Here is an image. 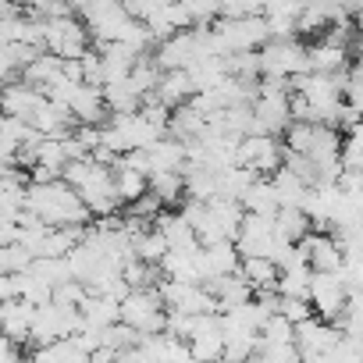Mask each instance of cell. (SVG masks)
Instances as JSON below:
<instances>
[{"label":"cell","mask_w":363,"mask_h":363,"mask_svg":"<svg viewBox=\"0 0 363 363\" xmlns=\"http://www.w3.org/2000/svg\"><path fill=\"white\" fill-rule=\"evenodd\" d=\"M26 211H33L47 225H89L93 221V211L82 203L79 189L68 186L65 178L29 182L26 186Z\"/></svg>","instance_id":"6da1fadb"},{"label":"cell","mask_w":363,"mask_h":363,"mask_svg":"<svg viewBox=\"0 0 363 363\" xmlns=\"http://www.w3.org/2000/svg\"><path fill=\"white\" fill-rule=\"evenodd\" d=\"M61 178L68 186L79 189L82 203L93 211V218H104V214H118L121 200L114 193V171L107 164H96L93 157H79V160H68Z\"/></svg>","instance_id":"7a4b0ae2"},{"label":"cell","mask_w":363,"mask_h":363,"mask_svg":"<svg viewBox=\"0 0 363 363\" xmlns=\"http://www.w3.org/2000/svg\"><path fill=\"white\" fill-rule=\"evenodd\" d=\"M211 40L218 54H232V50H260L271 40L267 18L264 15H239V18H214L211 26Z\"/></svg>","instance_id":"3957f363"},{"label":"cell","mask_w":363,"mask_h":363,"mask_svg":"<svg viewBox=\"0 0 363 363\" xmlns=\"http://www.w3.org/2000/svg\"><path fill=\"white\" fill-rule=\"evenodd\" d=\"M118 313H121V320L132 324L139 335L164 331V320H167V306H164L157 285H150V289H128L125 299L118 303Z\"/></svg>","instance_id":"277c9868"},{"label":"cell","mask_w":363,"mask_h":363,"mask_svg":"<svg viewBox=\"0 0 363 363\" xmlns=\"http://www.w3.org/2000/svg\"><path fill=\"white\" fill-rule=\"evenodd\" d=\"M257 54H260V75L267 79H292L299 72H310L306 47L296 36H271Z\"/></svg>","instance_id":"5b68a950"},{"label":"cell","mask_w":363,"mask_h":363,"mask_svg":"<svg viewBox=\"0 0 363 363\" xmlns=\"http://www.w3.org/2000/svg\"><path fill=\"white\" fill-rule=\"evenodd\" d=\"M79 328H82V310H79V306H65V303H57V299H47V303H40L36 313H33L29 342H33V349H36V345H47V342L61 338V335H75Z\"/></svg>","instance_id":"8992f818"},{"label":"cell","mask_w":363,"mask_h":363,"mask_svg":"<svg viewBox=\"0 0 363 363\" xmlns=\"http://www.w3.org/2000/svg\"><path fill=\"white\" fill-rule=\"evenodd\" d=\"M79 15H82V22H86V29L96 43H114L132 26L125 0H89V8H82Z\"/></svg>","instance_id":"52a82bcc"},{"label":"cell","mask_w":363,"mask_h":363,"mask_svg":"<svg viewBox=\"0 0 363 363\" xmlns=\"http://www.w3.org/2000/svg\"><path fill=\"white\" fill-rule=\"evenodd\" d=\"M157 292H160L167 310H182V313H211V310H218V299L203 281H182V278H164L160 274Z\"/></svg>","instance_id":"ba28073f"},{"label":"cell","mask_w":363,"mask_h":363,"mask_svg":"<svg viewBox=\"0 0 363 363\" xmlns=\"http://www.w3.org/2000/svg\"><path fill=\"white\" fill-rule=\"evenodd\" d=\"M93 36L86 29L82 18L72 15H57V18H47V33H43V47L50 54H61V57H82L89 50Z\"/></svg>","instance_id":"9c48e42d"},{"label":"cell","mask_w":363,"mask_h":363,"mask_svg":"<svg viewBox=\"0 0 363 363\" xmlns=\"http://www.w3.org/2000/svg\"><path fill=\"white\" fill-rule=\"evenodd\" d=\"M281 160H285V146L278 143V135H271V132H250V135L239 139L235 164L253 167L257 174H271L274 167H281Z\"/></svg>","instance_id":"30bf717a"},{"label":"cell","mask_w":363,"mask_h":363,"mask_svg":"<svg viewBox=\"0 0 363 363\" xmlns=\"http://www.w3.org/2000/svg\"><path fill=\"white\" fill-rule=\"evenodd\" d=\"M345 299H349V285L338 271H313L310 274V303H313L317 317L335 320L342 313Z\"/></svg>","instance_id":"8fae6325"},{"label":"cell","mask_w":363,"mask_h":363,"mask_svg":"<svg viewBox=\"0 0 363 363\" xmlns=\"http://www.w3.org/2000/svg\"><path fill=\"white\" fill-rule=\"evenodd\" d=\"M338 338V328L324 317H306L296 324V345H299V359H313V363H324L331 345Z\"/></svg>","instance_id":"7c38bea8"},{"label":"cell","mask_w":363,"mask_h":363,"mask_svg":"<svg viewBox=\"0 0 363 363\" xmlns=\"http://www.w3.org/2000/svg\"><path fill=\"white\" fill-rule=\"evenodd\" d=\"M235 246L242 257H271L274 250V221L267 214H250L242 218L239 225V235H235Z\"/></svg>","instance_id":"4fadbf2b"},{"label":"cell","mask_w":363,"mask_h":363,"mask_svg":"<svg viewBox=\"0 0 363 363\" xmlns=\"http://www.w3.org/2000/svg\"><path fill=\"white\" fill-rule=\"evenodd\" d=\"M296 246L303 250L310 271H338L342 260H345V253H342V246H338V239H335L331 232H313V228H310Z\"/></svg>","instance_id":"5bb4252c"},{"label":"cell","mask_w":363,"mask_h":363,"mask_svg":"<svg viewBox=\"0 0 363 363\" xmlns=\"http://www.w3.org/2000/svg\"><path fill=\"white\" fill-rule=\"evenodd\" d=\"M196 260H200V281L207 285V281H214V278H221V274H232V271H239V264H242V253H239V246H235L232 239H221V242L200 246Z\"/></svg>","instance_id":"9a60e30c"},{"label":"cell","mask_w":363,"mask_h":363,"mask_svg":"<svg viewBox=\"0 0 363 363\" xmlns=\"http://www.w3.org/2000/svg\"><path fill=\"white\" fill-rule=\"evenodd\" d=\"M43 104H47V93L40 86L26 82V79H15L8 86H0V111H4V114H15V118L29 121Z\"/></svg>","instance_id":"2e32d148"},{"label":"cell","mask_w":363,"mask_h":363,"mask_svg":"<svg viewBox=\"0 0 363 363\" xmlns=\"http://www.w3.org/2000/svg\"><path fill=\"white\" fill-rule=\"evenodd\" d=\"M33 313H36V303L15 296V299H4L0 303V331H4L11 342H29V328H33Z\"/></svg>","instance_id":"e0dca14e"},{"label":"cell","mask_w":363,"mask_h":363,"mask_svg":"<svg viewBox=\"0 0 363 363\" xmlns=\"http://www.w3.org/2000/svg\"><path fill=\"white\" fill-rule=\"evenodd\" d=\"M193 93H196L193 75H189L186 68H171V72H160V79H157L150 100H157V104H164V107H178V104H186Z\"/></svg>","instance_id":"ac0fdd59"},{"label":"cell","mask_w":363,"mask_h":363,"mask_svg":"<svg viewBox=\"0 0 363 363\" xmlns=\"http://www.w3.org/2000/svg\"><path fill=\"white\" fill-rule=\"evenodd\" d=\"M153 221H157L153 228L164 235L167 250H196V246H200L196 228L186 221V214H182V211H160Z\"/></svg>","instance_id":"d6986e66"},{"label":"cell","mask_w":363,"mask_h":363,"mask_svg":"<svg viewBox=\"0 0 363 363\" xmlns=\"http://www.w3.org/2000/svg\"><path fill=\"white\" fill-rule=\"evenodd\" d=\"M75 121L82 125H104V114H107V104H104V86H93V82H79L72 89V100H68Z\"/></svg>","instance_id":"ffe728a7"},{"label":"cell","mask_w":363,"mask_h":363,"mask_svg":"<svg viewBox=\"0 0 363 363\" xmlns=\"http://www.w3.org/2000/svg\"><path fill=\"white\" fill-rule=\"evenodd\" d=\"M146 150H150L153 171H186V164H189L186 143H182L178 135H171V132H164V135H160L157 143H150ZM153 171H150V174H153Z\"/></svg>","instance_id":"44dd1931"},{"label":"cell","mask_w":363,"mask_h":363,"mask_svg":"<svg viewBox=\"0 0 363 363\" xmlns=\"http://www.w3.org/2000/svg\"><path fill=\"white\" fill-rule=\"evenodd\" d=\"M306 65H310V72H345L349 68V43L320 36L313 47H306Z\"/></svg>","instance_id":"7402d4cb"},{"label":"cell","mask_w":363,"mask_h":363,"mask_svg":"<svg viewBox=\"0 0 363 363\" xmlns=\"http://www.w3.org/2000/svg\"><path fill=\"white\" fill-rule=\"evenodd\" d=\"M207 289L214 292V299H218V310H232V306H239V303H250V299H253V292H257L242 271L221 274V278L207 281Z\"/></svg>","instance_id":"603a6c76"},{"label":"cell","mask_w":363,"mask_h":363,"mask_svg":"<svg viewBox=\"0 0 363 363\" xmlns=\"http://www.w3.org/2000/svg\"><path fill=\"white\" fill-rule=\"evenodd\" d=\"M303 4H306V0H267L260 15L267 18L271 36H299L296 33V18H299Z\"/></svg>","instance_id":"cb8c5ba5"},{"label":"cell","mask_w":363,"mask_h":363,"mask_svg":"<svg viewBox=\"0 0 363 363\" xmlns=\"http://www.w3.org/2000/svg\"><path fill=\"white\" fill-rule=\"evenodd\" d=\"M79 310H82V328H89V331H104L107 324L121 320V313H118V299L100 296V292H89V296L79 303Z\"/></svg>","instance_id":"d4e9b609"},{"label":"cell","mask_w":363,"mask_h":363,"mask_svg":"<svg viewBox=\"0 0 363 363\" xmlns=\"http://www.w3.org/2000/svg\"><path fill=\"white\" fill-rule=\"evenodd\" d=\"M203 128H207V114H203L200 107H193L189 100H186V104H178V107H171L167 132H171V135H178L182 143H189V139L203 135Z\"/></svg>","instance_id":"484cf974"},{"label":"cell","mask_w":363,"mask_h":363,"mask_svg":"<svg viewBox=\"0 0 363 363\" xmlns=\"http://www.w3.org/2000/svg\"><path fill=\"white\" fill-rule=\"evenodd\" d=\"M267 178H271L274 196H278V203H281V207H303V200H306V189H310V186H306V182H303L292 167H285V164H281V167H274Z\"/></svg>","instance_id":"4316f807"},{"label":"cell","mask_w":363,"mask_h":363,"mask_svg":"<svg viewBox=\"0 0 363 363\" xmlns=\"http://www.w3.org/2000/svg\"><path fill=\"white\" fill-rule=\"evenodd\" d=\"M143 100H146V96L132 86L128 75L118 79V82H107V86H104V104H107L111 114H132V111L143 107Z\"/></svg>","instance_id":"83f0119b"},{"label":"cell","mask_w":363,"mask_h":363,"mask_svg":"<svg viewBox=\"0 0 363 363\" xmlns=\"http://www.w3.org/2000/svg\"><path fill=\"white\" fill-rule=\"evenodd\" d=\"M111 171H114V193H118V200H121L125 207H128L132 200H139V196L150 189V174H143V171L121 164V157H118V164H114Z\"/></svg>","instance_id":"f1b7e54d"},{"label":"cell","mask_w":363,"mask_h":363,"mask_svg":"<svg viewBox=\"0 0 363 363\" xmlns=\"http://www.w3.org/2000/svg\"><path fill=\"white\" fill-rule=\"evenodd\" d=\"M186 72L193 75V86H196V93H200V89H214V86H221V82L228 79L225 54H207V57H196V61H193Z\"/></svg>","instance_id":"f546056e"},{"label":"cell","mask_w":363,"mask_h":363,"mask_svg":"<svg viewBox=\"0 0 363 363\" xmlns=\"http://www.w3.org/2000/svg\"><path fill=\"white\" fill-rule=\"evenodd\" d=\"M271 221H274V239H285V242H299L313 228L303 207H278Z\"/></svg>","instance_id":"4dcf8cb0"},{"label":"cell","mask_w":363,"mask_h":363,"mask_svg":"<svg viewBox=\"0 0 363 363\" xmlns=\"http://www.w3.org/2000/svg\"><path fill=\"white\" fill-rule=\"evenodd\" d=\"M250 214H267V218H274V211L281 207L278 203V196H274V186H271V178L267 174H260L253 186L242 193V200H239Z\"/></svg>","instance_id":"1f68e13d"},{"label":"cell","mask_w":363,"mask_h":363,"mask_svg":"<svg viewBox=\"0 0 363 363\" xmlns=\"http://www.w3.org/2000/svg\"><path fill=\"white\" fill-rule=\"evenodd\" d=\"M150 193L164 207L182 203V196H186V174H182V171H153L150 174Z\"/></svg>","instance_id":"d6a6232c"},{"label":"cell","mask_w":363,"mask_h":363,"mask_svg":"<svg viewBox=\"0 0 363 363\" xmlns=\"http://www.w3.org/2000/svg\"><path fill=\"white\" fill-rule=\"evenodd\" d=\"M61 72H65V57H61V54L43 50L36 61H29V65L22 68V79H26V82H33V86H40V89H47Z\"/></svg>","instance_id":"836d02e7"},{"label":"cell","mask_w":363,"mask_h":363,"mask_svg":"<svg viewBox=\"0 0 363 363\" xmlns=\"http://www.w3.org/2000/svg\"><path fill=\"white\" fill-rule=\"evenodd\" d=\"M33 356L36 359H61V363H82V359H89V352L79 345L75 335H61V338H54L47 345H36Z\"/></svg>","instance_id":"e575fe53"},{"label":"cell","mask_w":363,"mask_h":363,"mask_svg":"<svg viewBox=\"0 0 363 363\" xmlns=\"http://www.w3.org/2000/svg\"><path fill=\"white\" fill-rule=\"evenodd\" d=\"M310 264H292V267H281L278 271V296H306L310 299Z\"/></svg>","instance_id":"d590c367"},{"label":"cell","mask_w":363,"mask_h":363,"mask_svg":"<svg viewBox=\"0 0 363 363\" xmlns=\"http://www.w3.org/2000/svg\"><path fill=\"white\" fill-rule=\"evenodd\" d=\"M239 271L250 278L253 289H274V281H278V264L271 257H242Z\"/></svg>","instance_id":"8d00e7d4"},{"label":"cell","mask_w":363,"mask_h":363,"mask_svg":"<svg viewBox=\"0 0 363 363\" xmlns=\"http://www.w3.org/2000/svg\"><path fill=\"white\" fill-rule=\"evenodd\" d=\"M342 167L363 171V118L342 132Z\"/></svg>","instance_id":"74e56055"},{"label":"cell","mask_w":363,"mask_h":363,"mask_svg":"<svg viewBox=\"0 0 363 363\" xmlns=\"http://www.w3.org/2000/svg\"><path fill=\"white\" fill-rule=\"evenodd\" d=\"M225 68L232 79H260V54L257 50H232V54H225Z\"/></svg>","instance_id":"f35d334b"},{"label":"cell","mask_w":363,"mask_h":363,"mask_svg":"<svg viewBox=\"0 0 363 363\" xmlns=\"http://www.w3.org/2000/svg\"><path fill=\"white\" fill-rule=\"evenodd\" d=\"M132 246H135V257L146 260V264H160V257L167 253V242H164V235L157 228H143Z\"/></svg>","instance_id":"ab89813d"},{"label":"cell","mask_w":363,"mask_h":363,"mask_svg":"<svg viewBox=\"0 0 363 363\" xmlns=\"http://www.w3.org/2000/svg\"><path fill=\"white\" fill-rule=\"evenodd\" d=\"M257 338H260V342H296V324H292L281 310H274V313L260 324Z\"/></svg>","instance_id":"60d3db41"},{"label":"cell","mask_w":363,"mask_h":363,"mask_svg":"<svg viewBox=\"0 0 363 363\" xmlns=\"http://www.w3.org/2000/svg\"><path fill=\"white\" fill-rule=\"evenodd\" d=\"M36 164H47V167L65 171V164H68L65 135H43V139H40V150H36Z\"/></svg>","instance_id":"b9f144b4"},{"label":"cell","mask_w":363,"mask_h":363,"mask_svg":"<svg viewBox=\"0 0 363 363\" xmlns=\"http://www.w3.org/2000/svg\"><path fill=\"white\" fill-rule=\"evenodd\" d=\"M328 359H335V363H363V335H345V331H338V338H335Z\"/></svg>","instance_id":"7bdbcfd3"},{"label":"cell","mask_w":363,"mask_h":363,"mask_svg":"<svg viewBox=\"0 0 363 363\" xmlns=\"http://www.w3.org/2000/svg\"><path fill=\"white\" fill-rule=\"evenodd\" d=\"M33 264V253L22 242H0V274H18Z\"/></svg>","instance_id":"ee69618b"},{"label":"cell","mask_w":363,"mask_h":363,"mask_svg":"<svg viewBox=\"0 0 363 363\" xmlns=\"http://www.w3.org/2000/svg\"><path fill=\"white\" fill-rule=\"evenodd\" d=\"M18 296L40 306V303L54 299V285H47V281H43L40 274H33V271H22V274H18Z\"/></svg>","instance_id":"f6af8a7d"},{"label":"cell","mask_w":363,"mask_h":363,"mask_svg":"<svg viewBox=\"0 0 363 363\" xmlns=\"http://www.w3.org/2000/svg\"><path fill=\"white\" fill-rule=\"evenodd\" d=\"M253 356H260V359H267V363H296V359H299V345H296V342H260V338H257Z\"/></svg>","instance_id":"bcb514c9"},{"label":"cell","mask_w":363,"mask_h":363,"mask_svg":"<svg viewBox=\"0 0 363 363\" xmlns=\"http://www.w3.org/2000/svg\"><path fill=\"white\" fill-rule=\"evenodd\" d=\"M135 338H139V331H135L132 324H125V320H114V324L104 328V342L118 349V359H121V352H125L128 345H135Z\"/></svg>","instance_id":"7dc6e473"},{"label":"cell","mask_w":363,"mask_h":363,"mask_svg":"<svg viewBox=\"0 0 363 363\" xmlns=\"http://www.w3.org/2000/svg\"><path fill=\"white\" fill-rule=\"evenodd\" d=\"M193 18V26H211L221 15V0H182Z\"/></svg>","instance_id":"c3c4849f"},{"label":"cell","mask_w":363,"mask_h":363,"mask_svg":"<svg viewBox=\"0 0 363 363\" xmlns=\"http://www.w3.org/2000/svg\"><path fill=\"white\" fill-rule=\"evenodd\" d=\"M278 310H281L292 324H299V320H306V317H313V313H317V310H313V303H310L306 296H281Z\"/></svg>","instance_id":"681fc988"},{"label":"cell","mask_w":363,"mask_h":363,"mask_svg":"<svg viewBox=\"0 0 363 363\" xmlns=\"http://www.w3.org/2000/svg\"><path fill=\"white\" fill-rule=\"evenodd\" d=\"M86 296H89V289H86V281H79V278H68V281L54 285V299L65 303V306H79Z\"/></svg>","instance_id":"f907efd6"},{"label":"cell","mask_w":363,"mask_h":363,"mask_svg":"<svg viewBox=\"0 0 363 363\" xmlns=\"http://www.w3.org/2000/svg\"><path fill=\"white\" fill-rule=\"evenodd\" d=\"M82 82L104 86V65H100V54L96 50H86L82 54Z\"/></svg>","instance_id":"816d5d0a"},{"label":"cell","mask_w":363,"mask_h":363,"mask_svg":"<svg viewBox=\"0 0 363 363\" xmlns=\"http://www.w3.org/2000/svg\"><path fill=\"white\" fill-rule=\"evenodd\" d=\"M11 167H18V160H15V146H11L8 139H0V178H4Z\"/></svg>","instance_id":"f5cc1de1"},{"label":"cell","mask_w":363,"mask_h":363,"mask_svg":"<svg viewBox=\"0 0 363 363\" xmlns=\"http://www.w3.org/2000/svg\"><path fill=\"white\" fill-rule=\"evenodd\" d=\"M22 274V271H18ZM18 274H0V303L18 296Z\"/></svg>","instance_id":"db71d44e"},{"label":"cell","mask_w":363,"mask_h":363,"mask_svg":"<svg viewBox=\"0 0 363 363\" xmlns=\"http://www.w3.org/2000/svg\"><path fill=\"white\" fill-rule=\"evenodd\" d=\"M15 356H22L18 342H11L4 331H0V363H4V359H15Z\"/></svg>","instance_id":"11a10c76"},{"label":"cell","mask_w":363,"mask_h":363,"mask_svg":"<svg viewBox=\"0 0 363 363\" xmlns=\"http://www.w3.org/2000/svg\"><path fill=\"white\" fill-rule=\"evenodd\" d=\"M72 4V11H82V8H89V0H68Z\"/></svg>","instance_id":"9f6ffc18"}]
</instances>
